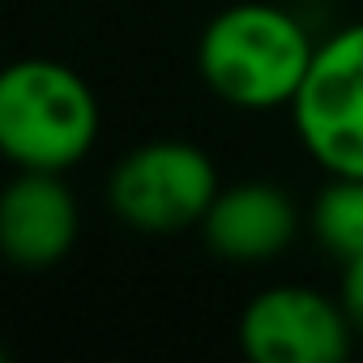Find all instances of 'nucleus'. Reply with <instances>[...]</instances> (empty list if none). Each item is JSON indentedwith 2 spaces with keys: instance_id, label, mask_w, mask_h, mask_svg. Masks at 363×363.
<instances>
[{
  "instance_id": "obj_5",
  "label": "nucleus",
  "mask_w": 363,
  "mask_h": 363,
  "mask_svg": "<svg viewBox=\"0 0 363 363\" xmlns=\"http://www.w3.org/2000/svg\"><path fill=\"white\" fill-rule=\"evenodd\" d=\"M235 333L252 363H342L354 346L342 303L303 282L265 286L240 312Z\"/></svg>"
},
{
  "instance_id": "obj_7",
  "label": "nucleus",
  "mask_w": 363,
  "mask_h": 363,
  "mask_svg": "<svg viewBox=\"0 0 363 363\" xmlns=\"http://www.w3.org/2000/svg\"><path fill=\"white\" fill-rule=\"evenodd\" d=\"M197 231L218 261L261 265V261L282 257L299 240L303 214L295 197L274 179H240V184L218 189Z\"/></svg>"
},
{
  "instance_id": "obj_1",
  "label": "nucleus",
  "mask_w": 363,
  "mask_h": 363,
  "mask_svg": "<svg viewBox=\"0 0 363 363\" xmlns=\"http://www.w3.org/2000/svg\"><path fill=\"white\" fill-rule=\"evenodd\" d=\"M308 26L269 0L218 9L197 39V73L206 90L235 111H278L299 94L312 65Z\"/></svg>"
},
{
  "instance_id": "obj_4",
  "label": "nucleus",
  "mask_w": 363,
  "mask_h": 363,
  "mask_svg": "<svg viewBox=\"0 0 363 363\" xmlns=\"http://www.w3.org/2000/svg\"><path fill=\"white\" fill-rule=\"evenodd\" d=\"M291 124L325 175L363 179V22L316 43L308 77L291 99Z\"/></svg>"
},
{
  "instance_id": "obj_9",
  "label": "nucleus",
  "mask_w": 363,
  "mask_h": 363,
  "mask_svg": "<svg viewBox=\"0 0 363 363\" xmlns=\"http://www.w3.org/2000/svg\"><path fill=\"white\" fill-rule=\"evenodd\" d=\"M337 303L354 329V337H363V252L342 261V282H337Z\"/></svg>"
},
{
  "instance_id": "obj_6",
  "label": "nucleus",
  "mask_w": 363,
  "mask_h": 363,
  "mask_svg": "<svg viewBox=\"0 0 363 363\" xmlns=\"http://www.w3.org/2000/svg\"><path fill=\"white\" fill-rule=\"evenodd\" d=\"M82 231V210L65 171H13L0 189V257L13 269L39 274L60 265Z\"/></svg>"
},
{
  "instance_id": "obj_3",
  "label": "nucleus",
  "mask_w": 363,
  "mask_h": 363,
  "mask_svg": "<svg viewBox=\"0 0 363 363\" xmlns=\"http://www.w3.org/2000/svg\"><path fill=\"white\" fill-rule=\"evenodd\" d=\"M218 167L193 141H141L107 175V206L137 235H184L218 197Z\"/></svg>"
},
{
  "instance_id": "obj_2",
  "label": "nucleus",
  "mask_w": 363,
  "mask_h": 363,
  "mask_svg": "<svg viewBox=\"0 0 363 363\" xmlns=\"http://www.w3.org/2000/svg\"><path fill=\"white\" fill-rule=\"evenodd\" d=\"M99 128V99L77 69L52 56L0 65V158L13 171H73Z\"/></svg>"
},
{
  "instance_id": "obj_10",
  "label": "nucleus",
  "mask_w": 363,
  "mask_h": 363,
  "mask_svg": "<svg viewBox=\"0 0 363 363\" xmlns=\"http://www.w3.org/2000/svg\"><path fill=\"white\" fill-rule=\"evenodd\" d=\"M0 363H5V346H0Z\"/></svg>"
},
{
  "instance_id": "obj_8",
  "label": "nucleus",
  "mask_w": 363,
  "mask_h": 363,
  "mask_svg": "<svg viewBox=\"0 0 363 363\" xmlns=\"http://www.w3.org/2000/svg\"><path fill=\"white\" fill-rule=\"evenodd\" d=\"M308 231L337 261L359 257L363 252V179L329 175V184L316 193L308 210Z\"/></svg>"
}]
</instances>
